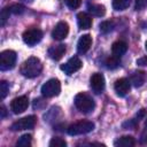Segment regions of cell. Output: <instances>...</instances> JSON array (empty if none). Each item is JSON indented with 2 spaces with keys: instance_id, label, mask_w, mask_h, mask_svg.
Here are the masks:
<instances>
[{
  "instance_id": "603a6c76",
  "label": "cell",
  "mask_w": 147,
  "mask_h": 147,
  "mask_svg": "<svg viewBox=\"0 0 147 147\" xmlns=\"http://www.w3.org/2000/svg\"><path fill=\"white\" fill-rule=\"evenodd\" d=\"M118 64H119V59L116 57V56H114V55L109 56V57L106 60V67H107L108 69H115V68L118 67Z\"/></svg>"
},
{
  "instance_id": "277c9868",
  "label": "cell",
  "mask_w": 147,
  "mask_h": 147,
  "mask_svg": "<svg viewBox=\"0 0 147 147\" xmlns=\"http://www.w3.org/2000/svg\"><path fill=\"white\" fill-rule=\"evenodd\" d=\"M61 92V83L56 78H52L47 80L41 86V94L46 98H53L59 95Z\"/></svg>"
},
{
  "instance_id": "ba28073f",
  "label": "cell",
  "mask_w": 147,
  "mask_h": 147,
  "mask_svg": "<svg viewBox=\"0 0 147 147\" xmlns=\"http://www.w3.org/2000/svg\"><path fill=\"white\" fill-rule=\"evenodd\" d=\"M83 67V62L78 56H72L70 57L64 64L61 65V70L64 71L67 75H72L74 72L78 71Z\"/></svg>"
},
{
  "instance_id": "6da1fadb",
  "label": "cell",
  "mask_w": 147,
  "mask_h": 147,
  "mask_svg": "<svg viewBox=\"0 0 147 147\" xmlns=\"http://www.w3.org/2000/svg\"><path fill=\"white\" fill-rule=\"evenodd\" d=\"M42 70V64L40 60L36 56H31L28 60H25L21 65V74L26 78H34L40 75Z\"/></svg>"
},
{
  "instance_id": "7a4b0ae2",
  "label": "cell",
  "mask_w": 147,
  "mask_h": 147,
  "mask_svg": "<svg viewBox=\"0 0 147 147\" xmlns=\"http://www.w3.org/2000/svg\"><path fill=\"white\" fill-rule=\"evenodd\" d=\"M75 106L79 111H82L84 114H88V113L93 111V109L95 108V102L90 94L82 92V93L76 94Z\"/></svg>"
},
{
  "instance_id": "4dcf8cb0",
  "label": "cell",
  "mask_w": 147,
  "mask_h": 147,
  "mask_svg": "<svg viewBox=\"0 0 147 147\" xmlns=\"http://www.w3.org/2000/svg\"><path fill=\"white\" fill-rule=\"evenodd\" d=\"M137 64H138V65H141V67L147 65V56H142V57L138 59V60H137Z\"/></svg>"
},
{
  "instance_id": "484cf974",
  "label": "cell",
  "mask_w": 147,
  "mask_h": 147,
  "mask_svg": "<svg viewBox=\"0 0 147 147\" xmlns=\"http://www.w3.org/2000/svg\"><path fill=\"white\" fill-rule=\"evenodd\" d=\"M11 14L10 11V8L9 7H5L2 10H1V14H0V20H1V26H3L7 22V20L9 18V15Z\"/></svg>"
},
{
  "instance_id": "ffe728a7",
  "label": "cell",
  "mask_w": 147,
  "mask_h": 147,
  "mask_svg": "<svg viewBox=\"0 0 147 147\" xmlns=\"http://www.w3.org/2000/svg\"><path fill=\"white\" fill-rule=\"evenodd\" d=\"M131 3V0H113V8L115 10H125Z\"/></svg>"
},
{
  "instance_id": "4fadbf2b",
  "label": "cell",
  "mask_w": 147,
  "mask_h": 147,
  "mask_svg": "<svg viewBox=\"0 0 147 147\" xmlns=\"http://www.w3.org/2000/svg\"><path fill=\"white\" fill-rule=\"evenodd\" d=\"M65 46L62 45V44H59V45H54V46H51L48 48V55L51 59L55 60V61H59L63 57V55L65 54Z\"/></svg>"
},
{
  "instance_id": "836d02e7",
  "label": "cell",
  "mask_w": 147,
  "mask_h": 147,
  "mask_svg": "<svg viewBox=\"0 0 147 147\" xmlns=\"http://www.w3.org/2000/svg\"><path fill=\"white\" fill-rule=\"evenodd\" d=\"M22 1H24V2H29V3H31L33 0H22Z\"/></svg>"
},
{
  "instance_id": "1f68e13d",
  "label": "cell",
  "mask_w": 147,
  "mask_h": 147,
  "mask_svg": "<svg viewBox=\"0 0 147 147\" xmlns=\"http://www.w3.org/2000/svg\"><path fill=\"white\" fill-rule=\"evenodd\" d=\"M146 115V113H145V109H141L140 111H139V114H137V119L139 121V119H141L144 116Z\"/></svg>"
},
{
  "instance_id": "8992f818",
  "label": "cell",
  "mask_w": 147,
  "mask_h": 147,
  "mask_svg": "<svg viewBox=\"0 0 147 147\" xmlns=\"http://www.w3.org/2000/svg\"><path fill=\"white\" fill-rule=\"evenodd\" d=\"M23 41L29 45V46H33L36 44H38L41 38H42V31L38 28H30V29H26L24 32H23Z\"/></svg>"
},
{
  "instance_id": "8fae6325",
  "label": "cell",
  "mask_w": 147,
  "mask_h": 147,
  "mask_svg": "<svg viewBox=\"0 0 147 147\" xmlns=\"http://www.w3.org/2000/svg\"><path fill=\"white\" fill-rule=\"evenodd\" d=\"M90 84H91V87L92 90L95 92V93H102V91L105 90V85H106V82H105V77L100 72H95L91 76V79H90Z\"/></svg>"
},
{
  "instance_id": "83f0119b",
  "label": "cell",
  "mask_w": 147,
  "mask_h": 147,
  "mask_svg": "<svg viewBox=\"0 0 147 147\" xmlns=\"http://www.w3.org/2000/svg\"><path fill=\"white\" fill-rule=\"evenodd\" d=\"M64 2L70 9H77L80 6L82 0H64Z\"/></svg>"
},
{
  "instance_id": "ac0fdd59",
  "label": "cell",
  "mask_w": 147,
  "mask_h": 147,
  "mask_svg": "<svg viewBox=\"0 0 147 147\" xmlns=\"http://www.w3.org/2000/svg\"><path fill=\"white\" fill-rule=\"evenodd\" d=\"M114 145L116 147H132V146L136 145V140L131 136H123V137L118 138L114 142Z\"/></svg>"
},
{
  "instance_id": "4316f807",
  "label": "cell",
  "mask_w": 147,
  "mask_h": 147,
  "mask_svg": "<svg viewBox=\"0 0 147 147\" xmlns=\"http://www.w3.org/2000/svg\"><path fill=\"white\" fill-rule=\"evenodd\" d=\"M9 92V85L6 80H1L0 82V95H1V100H3L7 94Z\"/></svg>"
},
{
  "instance_id": "9c48e42d",
  "label": "cell",
  "mask_w": 147,
  "mask_h": 147,
  "mask_svg": "<svg viewBox=\"0 0 147 147\" xmlns=\"http://www.w3.org/2000/svg\"><path fill=\"white\" fill-rule=\"evenodd\" d=\"M28 107H29V99L25 95L15 98L10 102V109L14 114H22L28 109Z\"/></svg>"
},
{
  "instance_id": "30bf717a",
  "label": "cell",
  "mask_w": 147,
  "mask_h": 147,
  "mask_svg": "<svg viewBox=\"0 0 147 147\" xmlns=\"http://www.w3.org/2000/svg\"><path fill=\"white\" fill-rule=\"evenodd\" d=\"M68 33H69V25H68V23L64 22V21H61L53 29L52 37L55 40H63L68 36Z\"/></svg>"
},
{
  "instance_id": "cb8c5ba5",
  "label": "cell",
  "mask_w": 147,
  "mask_h": 147,
  "mask_svg": "<svg viewBox=\"0 0 147 147\" xmlns=\"http://www.w3.org/2000/svg\"><path fill=\"white\" fill-rule=\"evenodd\" d=\"M49 146L51 147H65L67 146V141L64 139L60 138V137H54L49 141Z\"/></svg>"
},
{
  "instance_id": "5bb4252c",
  "label": "cell",
  "mask_w": 147,
  "mask_h": 147,
  "mask_svg": "<svg viewBox=\"0 0 147 147\" xmlns=\"http://www.w3.org/2000/svg\"><path fill=\"white\" fill-rule=\"evenodd\" d=\"M92 45V37L90 34H83L77 42V51L80 54L86 53Z\"/></svg>"
},
{
  "instance_id": "e575fe53",
  "label": "cell",
  "mask_w": 147,
  "mask_h": 147,
  "mask_svg": "<svg viewBox=\"0 0 147 147\" xmlns=\"http://www.w3.org/2000/svg\"><path fill=\"white\" fill-rule=\"evenodd\" d=\"M145 48H146V51H147V41L145 42Z\"/></svg>"
},
{
  "instance_id": "d6a6232c",
  "label": "cell",
  "mask_w": 147,
  "mask_h": 147,
  "mask_svg": "<svg viewBox=\"0 0 147 147\" xmlns=\"http://www.w3.org/2000/svg\"><path fill=\"white\" fill-rule=\"evenodd\" d=\"M0 111H1V118H5L6 115H7V111H6V108H5L3 105L1 106V110H0Z\"/></svg>"
},
{
  "instance_id": "d6986e66",
  "label": "cell",
  "mask_w": 147,
  "mask_h": 147,
  "mask_svg": "<svg viewBox=\"0 0 147 147\" xmlns=\"http://www.w3.org/2000/svg\"><path fill=\"white\" fill-rule=\"evenodd\" d=\"M87 10H88L90 14H92L94 16H98V17H101V16H103L106 14L105 6L99 5V3H88Z\"/></svg>"
},
{
  "instance_id": "9a60e30c",
  "label": "cell",
  "mask_w": 147,
  "mask_h": 147,
  "mask_svg": "<svg viewBox=\"0 0 147 147\" xmlns=\"http://www.w3.org/2000/svg\"><path fill=\"white\" fill-rule=\"evenodd\" d=\"M127 51V44L123 40H118V41H115L111 46V53L114 56L121 59Z\"/></svg>"
},
{
  "instance_id": "2e32d148",
  "label": "cell",
  "mask_w": 147,
  "mask_h": 147,
  "mask_svg": "<svg viewBox=\"0 0 147 147\" xmlns=\"http://www.w3.org/2000/svg\"><path fill=\"white\" fill-rule=\"evenodd\" d=\"M77 24L79 29L87 30L92 26V17L86 13H78L77 15Z\"/></svg>"
},
{
  "instance_id": "5b68a950",
  "label": "cell",
  "mask_w": 147,
  "mask_h": 147,
  "mask_svg": "<svg viewBox=\"0 0 147 147\" xmlns=\"http://www.w3.org/2000/svg\"><path fill=\"white\" fill-rule=\"evenodd\" d=\"M16 63V53L11 49H6L0 53V69L2 71L10 70L15 67Z\"/></svg>"
},
{
  "instance_id": "e0dca14e",
  "label": "cell",
  "mask_w": 147,
  "mask_h": 147,
  "mask_svg": "<svg viewBox=\"0 0 147 147\" xmlns=\"http://www.w3.org/2000/svg\"><path fill=\"white\" fill-rule=\"evenodd\" d=\"M146 80V74L141 70H138V71H133L131 77H130V83L134 86V87H140L144 85Z\"/></svg>"
},
{
  "instance_id": "f1b7e54d",
  "label": "cell",
  "mask_w": 147,
  "mask_h": 147,
  "mask_svg": "<svg viewBox=\"0 0 147 147\" xmlns=\"http://www.w3.org/2000/svg\"><path fill=\"white\" fill-rule=\"evenodd\" d=\"M147 7V0H136L134 9L136 10H142Z\"/></svg>"
},
{
  "instance_id": "3957f363",
  "label": "cell",
  "mask_w": 147,
  "mask_h": 147,
  "mask_svg": "<svg viewBox=\"0 0 147 147\" xmlns=\"http://www.w3.org/2000/svg\"><path fill=\"white\" fill-rule=\"evenodd\" d=\"M93 129H94V123L93 122L82 119V121H78V122L71 124L67 129V131L70 136H79V134L88 133V132L93 131Z\"/></svg>"
},
{
  "instance_id": "7402d4cb",
  "label": "cell",
  "mask_w": 147,
  "mask_h": 147,
  "mask_svg": "<svg viewBox=\"0 0 147 147\" xmlns=\"http://www.w3.org/2000/svg\"><path fill=\"white\" fill-rule=\"evenodd\" d=\"M114 26H115V23L113 21H103L102 23H100L99 28H100V31L102 33H108V32L113 31Z\"/></svg>"
},
{
  "instance_id": "d4e9b609",
  "label": "cell",
  "mask_w": 147,
  "mask_h": 147,
  "mask_svg": "<svg viewBox=\"0 0 147 147\" xmlns=\"http://www.w3.org/2000/svg\"><path fill=\"white\" fill-rule=\"evenodd\" d=\"M9 8H10L11 14H14V15H21V14H23L24 10H25L24 6L21 5V3H13Z\"/></svg>"
},
{
  "instance_id": "f546056e",
  "label": "cell",
  "mask_w": 147,
  "mask_h": 147,
  "mask_svg": "<svg viewBox=\"0 0 147 147\" xmlns=\"http://www.w3.org/2000/svg\"><path fill=\"white\" fill-rule=\"evenodd\" d=\"M140 144H142V145L147 144V121L145 123V127H144L141 136H140Z\"/></svg>"
},
{
  "instance_id": "44dd1931",
  "label": "cell",
  "mask_w": 147,
  "mask_h": 147,
  "mask_svg": "<svg viewBox=\"0 0 147 147\" xmlns=\"http://www.w3.org/2000/svg\"><path fill=\"white\" fill-rule=\"evenodd\" d=\"M31 141H32V137L31 134H23L16 142V146L17 147H29L31 145Z\"/></svg>"
},
{
  "instance_id": "52a82bcc",
  "label": "cell",
  "mask_w": 147,
  "mask_h": 147,
  "mask_svg": "<svg viewBox=\"0 0 147 147\" xmlns=\"http://www.w3.org/2000/svg\"><path fill=\"white\" fill-rule=\"evenodd\" d=\"M36 122H37V117L33 116V115H30V116L20 118V119H17L16 122H14V123L11 124L10 129H11L13 131H22V130L32 129V127L36 125Z\"/></svg>"
},
{
  "instance_id": "7c38bea8",
  "label": "cell",
  "mask_w": 147,
  "mask_h": 147,
  "mask_svg": "<svg viewBox=\"0 0 147 147\" xmlns=\"http://www.w3.org/2000/svg\"><path fill=\"white\" fill-rule=\"evenodd\" d=\"M131 83L126 78H119L114 84V90L118 96H125L130 91Z\"/></svg>"
}]
</instances>
